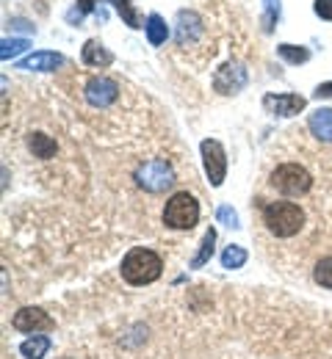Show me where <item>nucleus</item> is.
<instances>
[{
	"mask_svg": "<svg viewBox=\"0 0 332 359\" xmlns=\"http://www.w3.org/2000/svg\"><path fill=\"white\" fill-rule=\"evenodd\" d=\"M316 97H319V100H321V97H332V81L330 83H321V86L316 89Z\"/></svg>",
	"mask_w": 332,
	"mask_h": 359,
	"instance_id": "obj_28",
	"label": "nucleus"
},
{
	"mask_svg": "<svg viewBox=\"0 0 332 359\" xmlns=\"http://www.w3.org/2000/svg\"><path fill=\"white\" fill-rule=\"evenodd\" d=\"M272 185L280 191V194H288V196H302L310 191L313 185V177L305 166L299 163H283L272 172Z\"/></svg>",
	"mask_w": 332,
	"mask_h": 359,
	"instance_id": "obj_4",
	"label": "nucleus"
},
{
	"mask_svg": "<svg viewBox=\"0 0 332 359\" xmlns=\"http://www.w3.org/2000/svg\"><path fill=\"white\" fill-rule=\"evenodd\" d=\"M119 97V86H117V81H111V78H92L89 83H86V100L95 105V108H105V105H111L114 100Z\"/></svg>",
	"mask_w": 332,
	"mask_h": 359,
	"instance_id": "obj_8",
	"label": "nucleus"
},
{
	"mask_svg": "<svg viewBox=\"0 0 332 359\" xmlns=\"http://www.w3.org/2000/svg\"><path fill=\"white\" fill-rule=\"evenodd\" d=\"M164 263L152 249H131L122 260V276L131 285H150L161 276Z\"/></svg>",
	"mask_w": 332,
	"mask_h": 359,
	"instance_id": "obj_1",
	"label": "nucleus"
},
{
	"mask_svg": "<svg viewBox=\"0 0 332 359\" xmlns=\"http://www.w3.org/2000/svg\"><path fill=\"white\" fill-rule=\"evenodd\" d=\"M144 31H147L150 45H164V42H166V36H169V28H166V22H164L158 14H150V17H147Z\"/></svg>",
	"mask_w": 332,
	"mask_h": 359,
	"instance_id": "obj_15",
	"label": "nucleus"
},
{
	"mask_svg": "<svg viewBox=\"0 0 332 359\" xmlns=\"http://www.w3.org/2000/svg\"><path fill=\"white\" fill-rule=\"evenodd\" d=\"M244 83H246V72H244V67L236 64V61L225 64L216 72V78H213V86H216L219 94H236V91L244 89Z\"/></svg>",
	"mask_w": 332,
	"mask_h": 359,
	"instance_id": "obj_7",
	"label": "nucleus"
},
{
	"mask_svg": "<svg viewBox=\"0 0 332 359\" xmlns=\"http://www.w3.org/2000/svg\"><path fill=\"white\" fill-rule=\"evenodd\" d=\"M28 147H31V152L36 155V158H53L55 155V141L45 133H34L28 138Z\"/></svg>",
	"mask_w": 332,
	"mask_h": 359,
	"instance_id": "obj_17",
	"label": "nucleus"
},
{
	"mask_svg": "<svg viewBox=\"0 0 332 359\" xmlns=\"http://www.w3.org/2000/svg\"><path fill=\"white\" fill-rule=\"evenodd\" d=\"M108 3H114V8L125 17V22H128L131 28H142V17H139L136 8L131 6V0H108Z\"/></svg>",
	"mask_w": 332,
	"mask_h": 359,
	"instance_id": "obj_19",
	"label": "nucleus"
},
{
	"mask_svg": "<svg viewBox=\"0 0 332 359\" xmlns=\"http://www.w3.org/2000/svg\"><path fill=\"white\" fill-rule=\"evenodd\" d=\"M14 329L17 332H45V329H53V318H50L45 310L39 307H25L14 315Z\"/></svg>",
	"mask_w": 332,
	"mask_h": 359,
	"instance_id": "obj_9",
	"label": "nucleus"
},
{
	"mask_svg": "<svg viewBox=\"0 0 332 359\" xmlns=\"http://www.w3.org/2000/svg\"><path fill=\"white\" fill-rule=\"evenodd\" d=\"M84 61H86L89 67H108V64L114 61V55L102 47L100 39H89V42L84 45Z\"/></svg>",
	"mask_w": 332,
	"mask_h": 359,
	"instance_id": "obj_14",
	"label": "nucleus"
},
{
	"mask_svg": "<svg viewBox=\"0 0 332 359\" xmlns=\"http://www.w3.org/2000/svg\"><path fill=\"white\" fill-rule=\"evenodd\" d=\"M263 105L277 116H296L305 108V97H299V94H266Z\"/></svg>",
	"mask_w": 332,
	"mask_h": 359,
	"instance_id": "obj_10",
	"label": "nucleus"
},
{
	"mask_svg": "<svg viewBox=\"0 0 332 359\" xmlns=\"http://www.w3.org/2000/svg\"><path fill=\"white\" fill-rule=\"evenodd\" d=\"M263 222H266L272 235H277V238H293L302 229V224H305V213L293 202H272L263 210Z\"/></svg>",
	"mask_w": 332,
	"mask_h": 359,
	"instance_id": "obj_2",
	"label": "nucleus"
},
{
	"mask_svg": "<svg viewBox=\"0 0 332 359\" xmlns=\"http://www.w3.org/2000/svg\"><path fill=\"white\" fill-rule=\"evenodd\" d=\"M213 243H216V232H213V229H208V232H205V238H202V249H199V255L191 260V266H194V269H199V266H205V263L211 260V255H213Z\"/></svg>",
	"mask_w": 332,
	"mask_h": 359,
	"instance_id": "obj_18",
	"label": "nucleus"
},
{
	"mask_svg": "<svg viewBox=\"0 0 332 359\" xmlns=\"http://www.w3.org/2000/svg\"><path fill=\"white\" fill-rule=\"evenodd\" d=\"M316 14L321 20H332V0H316Z\"/></svg>",
	"mask_w": 332,
	"mask_h": 359,
	"instance_id": "obj_26",
	"label": "nucleus"
},
{
	"mask_svg": "<svg viewBox=\"0 0 332 359\" xmlns=\"http://www.w3.org/2000/svg\"><path fill=\"white\" fill-rule=\"evenodd\" d=\"M197 219H199V202L189 191L175 194L164 208V224L172 229H191L197 224Z\"/></svg>",
	"mask_w": 332,
	"mask_h": 359,
	"instance_id": "obj_3",
	"label": "nucleus"
},
{
	"mask_svg": "<svg viewBox=\"0 0 332 359\" xmlns=\"http://www.w3.org/2000/svg\"><path fill=\"white\" fill-rule=\"evenodd\" d=\"M20 351H22L25 359H42L50 351V340L42 337V334H34L31 340H25V343L20 346Z\"/></svg>",
	"mask_w": 332,
	"mask_h": 359,
	"instance_id": "obj_16",
	"label": "nucleus"
},
{
	"mask_svg": "<svg viewBox=\"0 0 332 359\" xmlns=\"http://www.w3.org/2000/svg\"><path fill=\"white\" fill-rule=\"evenodd\" d=\"M136 180H139V185L144 191L158 194V191H166L175 182V172H172V166L166 161H150V163L139 166Z\"/></svg>",
	"mask_w": 332,
	"mask_h": 359,
	"instance_id": "obj_5",
	"label": "nucleus"
},
{
	"mask_svg": "<svg viewBox=\"0 0 332 359\" xmlns=\"http://www.w3.org/2000/svg\"><path fill=\"white\" fill-rule=\"evenodd\" d=\"M61 64H64V55L42 50V53H34V55L22 58L17 67H20V69H36V72H53V69H58Z\"/></svg>",
	"mask_w": 332,
	"mask_h": 359,
	"instance_id": "obj_11",
	"label": "nucleus"
},
{
	"mask_svg": "<svg viewBox=\"0 0 332 359\" xmlns=\"http://www.w3.org/2000/svg\"><path fill=\"white\" fill-rule=\"evenodd\" d=\"M199 28H202V22H199V17H197L194 11H180V14H178V42H180V45L197 39Z\"/></svg>",
	"mask_w": 332,
	"mask_h": 359,
	"instance_id": "obj_13",
	"label": "nucleus"
},
{
	"mask_svg": "<svg viewBox=\"0 0 332 359\" xmlns=\"http://www.w3.org/2000/svg\"><path fill=\"white\" fill-rule=\"evenodd\" d=\"M95 3L97 0H78V14H89V11H95Z\"/></svg>",
	"mask_w": 332,
	"mask_h": 359,
	"instance_id": "obj_27",
	"label": "nucleus"
},
{
	"mask_svg": "<svg viewBox=\"0 0 332 359\" xmlns=\"http://www.w3.org/2000/svg\"><path fill=\"white\" fill-rule=\"evenodd\" d=\"M266 3V17H263V31L269 34L274 25H277V20H280V0H263Z\"/></svg>",
	"mask_w": 332,
	"mask_h": 359,
	"instance_id": "obj_23",
	"label": "nucleus"
},
{
	"mask_svg": "<svg viewBox=\"0 0 332 359\" xmlns=\"http://www.w3.org/2000/svg\"><path fill=\"white\" fill-rule=\"evenodd\" d=\"M316 282L321 287H330L332 290V257H324L319 266H316Z\"/></svg>",
	"mask_w": 332,
	"mask_h": 359,
	"instance_id": "obj_24",
	"label": "nucleus"
},
{
	"mask_svg": "<svg viewBox=\"0 0 332 359\" xmlns=\"http://www.w3.org/2000/svg\"><path fill=\"white\" fill-rule=\"evenodd\" d=\"M310 133L321 141H332V108H319L316 114H310L307 119Z\"/></svg>",
	"mask_w": 332,
	"mask_h": 359,
	"instance_id": "obj_12",
	"label": "nucleus"
},
{
	"mask_svg": "<svg viewBox=\"0 0 332 359\" xmlns=\"http://www.w3.org/2000/svg\"><path fill=\"white\" fill-rule=\"evenodd\" d=\"M202 163H205V175L211 180L213 188H219L225 182V175H227V158H225V147L213 138H205L202 141Z\"/></svg>",
	"mask_w": 332,
	"mask_h": 359,
	"instance_id": "obj_6",
	"label": "nucleus"
},
{
	"mask_svg": "<svg viewBox=\"0 0 332 359\" xmlns=\"http://www.w3.org/2000/svg\"><path fill=\"white\" fill-rule=\"evenodd\" d=\"M0 47H3V50H0V58L8 61V58H17L25 47H31V42H28V39H3Z\"/></svg>",
	"mask_w": 332,
	"mask_h": 359,
	"instance_id": "obj_22",
	"label": "nucleus"
},
{
	"mask_svg": "<svg viewBox=\"0 0 332 359\" xmlns=\"http://www.w3.org/2000/svg\"><path fill=\"white\" fill-rule=\"evenodd\" d=\"M216 219L222 222V224H227V226H238V216H236V210L233 208H219V213H216Z\"/></svg>",
	"mask_w": 332,
	"mask_h": 359,
	"instance_id": "obj_25",
	"label": "nucleus"
},
{
	"mask_svg": "<svg viewBox=\"0 0 332 359\" xmlns=\"http://www.w3.org/2000/svg\"><path fill=\"white\" fill-rule=\"evenodd\" d=\"M246 263V252L241 246H227L225 255H222V266L225 269H241Z\"/></svg>",
	"mask_w": 332,
	"mask_h": 359,
	"instance_id": "obj_21",
	"label": "nucleus"
},
{
	"mask_svg": "<svg viewBox=\"0 0 332 359\" xmlns=\"http://www.w3.org/2000/svg\"><path fill=\"white\" fill-rule=\"evenodd\" d=\"M277 53L283 55L288 64H305V61L310 58L307 47H296V45H280L277 47Z\"/></svg>",
	"mask_w": 332,
	"mask_h": 359,
	"instance_id": "obj_20",
	"label": "nucleus"
}]
</instances>
